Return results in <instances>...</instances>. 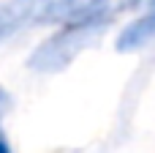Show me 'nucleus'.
<instances>
[{
    "label": "nucleus",
    "mask_w": 155,
    "mask_h": 153,
    "mask_svg": "<svg viewBox=\"0 0 155 153\" xmlns=\"http://www.w3.org/2000/svg\"><path fill=\"white\" fill-rule=\"evenodd\" d=\"M46 5L49 0H0V38L33 19H41Z\"/></svg>",
    "instance_id": "7ed1b4c3"
},
{
    "label": "nucleus",
    "mask_w": 155,
    "mask_h": 153,
    "mask_svg": "<svg viewBox=\"0 0 155 153\" xmlns=\"http://www.w3.org/2000/svg\"><path fill=\"white\" fill-rule=\"evenodd\" d=\"M8 107H11V99H8V93L0 88V153H11V145H8L5 131H3V118H5V112H8Z\"/></svg>",
    "instance_id": "39448f33"
},
{
    "label": "nucleus",
    "mask_w": 155,
    "mask_h": 153,
    "mask_svg": "<svg viewBox=\"0 0 155 153\" xmlns=\"http://www.w3.org/2000/svg\"><path fill=\"white\" fill-rule=\"evenodd\" d=\"M131 5H136V8H147V11H155V0H131Z\"/></svg>",
    "instance_id": "423d86ee"
},
{
    "label": "nucleus",
    "mask_w": 155,
    "mask_h": 153,
    "mask_svg": "<svg viewBox=\"0 0 155 153\" xmlns=\"http://www.w3.org/2000/svg\"><path fill=\"white\" fill-rule=\"evenodd\" d=\"M106 27V14L84 22L65 25L57 30L52 38H46L33 55H30V68L35 71H63L79 52H84Z\"/></svg>",
    "instance_id": "f257e3e1"
},
{
    "label": "nucleus",
    "mask_w": 155,
    "mask_h": 153,
    "mask_svg": "<svg viewBox=\"0 0 155 153\" xmlns=\"http://www.w3.org/2000/svg\"><path fill=\"white\" fill-rule=\"evenodd\" d=\"M109 0H49L41 22H60V25H74L84 19H95L106 14Z\"/></svg>",
    "instance_id": "f03ea898"
},
{
    "label": "nucleus",
    "mask_w": 155,
    "mask_h": 153,
    "mask_svg": "<svg viewBox=\"0 0 155 153\" xmlns=\"http://www.w3.org/2000/svg\"><path fill=\"white\" fill-rule=\"evenodd\" d=\"M153 38H155V11H150V14L134 19V22L120 33V38H117V49H120V52H134V49L150 44Z\"/></svg>",
    "instance_id": "20e7f679"
}]
</instances>
